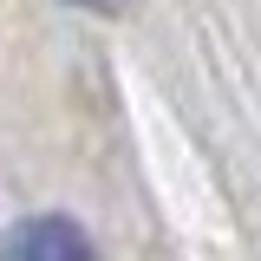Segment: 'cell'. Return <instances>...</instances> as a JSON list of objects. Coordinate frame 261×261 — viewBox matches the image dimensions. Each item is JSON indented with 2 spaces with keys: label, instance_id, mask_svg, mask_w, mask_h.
I'll return each mask as SVG.
<instances>
[{
  "label": "cell",
  "instance_id": "6da1fadb",
  "mask_svg": "<svg viewBox=\"0 0 261 261\" xmlns=\"http://www.w3.org/2000/svg\"><path fill=\"white\" fill-rule=\"evenodd\" d=\"M7 255H72V261H85L92 235L79 222H65V216H33V222H20L7 235Z\"/></svg>",
  "mask_w": 261,
  "mask_h": 261
},
{
  "label": "cell",
  "instance_id": "7a4b0ae2",
  "mask_svg": "<svg viewBox=\"0 0 261 261\" xmlns=\"http://www.w3.org/2000/svg\"><path fill=\"white\" fill-rule=\"evenodd\" d=\"M72 7H85V13H105V7H118V0H72Z\"/></svg>",
  "mask_w": 261,
  "mask_h": 261
}]
</instances>
